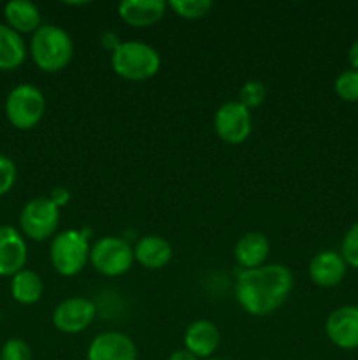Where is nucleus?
<instances>
[{"mask_svg":"<svg viewBox=\"0 0 358 360\" xmlns=\"http://www.w3.org/2000/svg\"><path fill=\"white\" fill-rule=\"evenodd\" d=\"M30 55L35 65L44 72H58L65 69L74 56L70 35L56 25H42L32 34Z\"/></svg>","mask_w":358,"mask_h":360,"instance_id":"2","label":"nucleus"},{"mask_svg":"<svg viewBox=\"0 0 358 360\" xmlns=\"http://www.w3.org/2000/svg\"><path fill=\"white\" fill-rule=\"evenodd\" d=\"M133 259L144 269H161L171 262L172 246L161 236H144L137 241L135 248H133Z\"/></svg>","mask_w":358,"mask_h":360,"instance_id":"16","label":"nucleus"},{"mask_svg":"<svg viewBox=\"0 0 358 360\" xmlns=\"http://www.w3.org/2000/svg\"><path fill=\"white\" fill-rule=\"evenodd\" d=\"M207 360H223V359H207Z\"/></svg>","mask_w":358,"mask_h":360,"instance_id":"31","label":"nucleus"},{"mask_svg":"<svg viewBox=\"0 0 358 360\" xmlns=\"http://www.w3.org/2000/svg\"><path fill=\"white\" fill-rule=\"evenodd\" d=\"M28 248L23 236L11 225H0V276H14L25 269Z\"/></svg>","mask_w":358,"mask_h":360,"instance_id":"11","label":"nucleus"},{"mask_svg":"<svg viewBox=\"0 0 358 360\" xmlns=\"http://www.w3.org/2000/svg\"><path fill=\"white\" fill-rule=\"evenodd\" d=\"M340 255L350 267L358 269V221L351 225L340 245Z\"/></svg>","mask_w":358,"mask_h":360,"instance_id":"24","label":"nucleus"},{"mask_svg":"<svg viewBox=\"0 0 358 360\" xmlns=\"http://www.w3.org/2000/svg\"><path fill=\"white\" fill-rule=\"evenodd\" d=\"M293 276L281 264H265L256 269H244L237 278L235 297L246 313L267 316L277 311L290 297Z\"/></svg>","mask_w":358,"mask_h":360,"instance_id":"1","label":"nucleus"},{"mask_svg":"<svg viewBox=\"0 0 358 360\" xmlns=\"http://www.w3.org/2000/svg\"><path fill=\"white\" fill-rule=\"evenodd\" d=\"M97 316V306L90 299L70 297L60 302L53 311V326L65 334L86 330Z\"/></svg>","mask_w":358,"mask_h":360,"instance_id":"9","label":"nucleus"},{"mask_svg":"<svg viewBox=\"0 0 358 360\" xmlns=\"http://www.w3.org/2000/svg\"><path fill=\"white\" fill-rule=\"evenodd\" d=\"M27 58L23 37L7 25L0 23V70H14Z\"/></svg>","mask_w":358,"mask_h":360,"instance_id":"19","label":"nucleus"},{"mask_svg":"<svg viewBox=\"0 0 358 360\" xmlns=\"http://www.w3.org/2000/svg\"><path fill=\"white\" fill-rule=\"evenodd\" d=\"M347 60H350V65L353 70H358V41H354L351 44L350 51H347Z\"/></svg>","mask_w":358,"mask_h":360,"instance_id":"29","label":"nucleus"},{"mask_svg":"<svg viewBox=\"0 0 358 360\" xmlns=\"http://www.w3.org/2000/svg\"><path fill=\"white\" fill-rule=\"evenodd\" d=\"M86 360H137V347L126 334L102 333L90 343Z\"/></svg>","mask_w":358,"mask_h":360,"instance_id":"12","label":"nucleus"},{"mask_svg":"<svg viewBox=\"0 0 358 360\" xmlns=\"http://www.w3.org/2000/svg\"><path fill=\"white\" fill-rule=\"evenodd\" d=\"M346 271L347 264L344 262L343 255L333 250L316 253L309 264V276L312 283L323 288L337 287L346 276Z\"/></svg>","mask_w":358,"mask_h":360,"instance_id":"13","label":"nucleus"},{"mask_svg":"<svg viewBox=\"0 0 358 360\" xmlns=\"http://www.w3.org/2000/svg\"><path fill=\"white\" fill-rule=\"evenodd\" d=\"M90 243L79 231H65L55 236L49 248L53 267L62 276H76L90 260Z\"/></svg>","mask_w":358,"mask_h":360,"instance_id":"5","label":"nucleus"},{"mask_svg":"<svg viewBox=\"0 0 358 360\" xmlns=\"http://www.w3.org/2000/svg\"><path fill=\"white\" fill-rule=\"evenodd\" d=\"M133 248L118 236L100 238L90 250V262L104 276H121L133 264Z\"/></svg>","mask_w":358,"mask_h":360,"instance_id":"7","label":"nucleus"},{"mask_svg":"<svg viewBox=\"0 0 358 360\" xmlns=\"http://www.w3.org/2000/svg\"><path fill=\"white\" fill-rule=\"evenodd\" d=\"M112 70L126 81H146L157 76L161 60L153 46L140 41H126L111 56Z\"/></svg>","mask_w":358,"mask_h":360,"instance_id":"3","label":"nucleus"},{"mask_svg":"<svg viewBox=\"0 0 358 360\" xmlns=\"http://www.w3.org/2000/svg\"><path fill=\"white\" fill-rule=\"evenodd\" d=\"M216 136L227 144H242L251 134V112L239 101L225 102L214 115Z\"/></svg>","mask_w":358,"mask_h":360,"instance_id":"8","label":"nucleus"},{"mask_svg":"<svg viewBox=\"0 0 358 360\" xmlns=\"http://www.w3.org/2000/svg\"><path fill=\"white\" fill-rule=\"evenodd\" d=\"M168 360H199V359H197L192 352H188L186 348H183V350H175Z\"/></svg>","mask_w":358,"mask_h":360,"instance_id":"30","label":"nucleus"},{"mask_svg":"<svg viewBox=\"0 0 358 360\" xmlns=\"http://www.w3.org/2000/svg\"><path fill=\"white\" fill-rule=\"evenodd\" d=\"M49 199H51L53 202L60 207V206H63V204L69 202V192H67L65 188H55Z\"/></svg>","mask_w":358,"mask_h":360,"instance_id":"27","label":"nucleus"},{"mask_svg":"<svg viewBox=\"0 0 358 360\" xmlns=\"http://www.w3.org/2000/svg\"><path fill=\"white\" fill-rule=\"evenodd\" d=\"M325 333L340 350L358 348V306H343L330 313L325 323Z\"/></svg>","mask_w":358,"mask_h":360,"instance_id":"10","label":"nucleus"},{"mask_svg":"<svg viewBox=\"0 0 358 360\" xmlns=\"http://www.w3.org/2000/svg\"><path fill=\"white\" fill-rule=\"evenodd\" d=\"M270 245L269 239L260 232H248L237 241L234 248L235 262L244 269H256V267L265 266V260L269 257Z\"/></svg>","mask_w":358,"mask_h":360,"instance_id":"17","label":"nucleus"},{"mask_svg":"<svg viewBox=\"0 0 358 360\" xmlns=\"http://www.w3.org/2000/svg\"><path fill=\"white\" fill-rule=\"evenodd\" d=\"M60 225V207L49 197L28 200L20 213V229L32 241H46Z\"/></svg>","mask_w":358,"mask_h":360,"instance_id":"6","label":"nucleus"},{"mask_svg":"<svg viewBox=\"0 0 358 360\" xmlns=\"http://www.w3.org/2000/svg\"><path fill=\"white\" fill-rule=\"evenodd\" d=\"M337 97L344 102H358V70H344L333 83Z\"/></svg>","mask_w":358,"mask_h":360,"instance_id":"22","label":"nucleus"},{"mask_svg":"<svg viewBox=\"0 0 358 360\" xmlns=\"http://www.w3.org/2000/svg\"><path fill=\"white\" fill-rule=\"evenodd\" d=\"M6 25L18 34H35L42 27L41 11L28 0H11L4 7Z\"/></svg>","mask_w":358,"mask_h":360,"instance_id":"18","label":"nucleus"},{"mask_svg":"<svg viewBox=\"0 0 358 360\" xmlns=\"http://www.w3.org/2000/svg\"><path fill=\"white\" fill-rule=\"evenodd\" d=\"M46 112V98L34 84H18L6 98V116L18 130H30L39 125Z\"/></svg>","mask_w":358,"mask_h":360,"instance_id":"4","label":"nucleus"},{"mask_svg":"<svg viewBox=\"0 0 358 360\" xmlns=\"http://www.w3.org/2000/svg\"><path fill=\"white\" fill-rule=\"evenodd\" d=\"M265 97L267 90L265 86H263L262 81H246V83L242 84L241 91H239V102H241L246 109H249V111L255 108H260V105L263 104V101H265Z\"/></svg>","mask_w":358,"mask_h":360,"instance_id":"23","label":"nucleus"},{"mask_svg":"<svg viewBox=\"0 0 358 360\" xmlns=\"http://www.w3.org/2000/svg\"><path fill=\"white\" fill-rule=\"evenodd\" d=\"M44 292V283L41 276L30 269H23L18 274H14L11 281V294L13 299L20 304H35L42 297Z\"/></svg>","mask_w":358,"mask_h":360,"instance_id":"20","label":"nucleus"},{"mask_svg":"<svg viewBox=\"0 0 358 360\" xmlns=\"http://www.w3.org/2000/svg\"><path fill=\"white\" fill-rule=\"evenodd\" d=\"M102 44H104V48L111 49V51L114 53L116 49L119 48V44H121V41H119L114 34H104V37H102Z\"/></svg>","mask_w":358,"mask_h":360,"instance_id":"28","label":"nucleus"},{"mask_svg":"<svg viewBox=\"0 0 358 360\" xmlns=\"http://www.w3.org/2000/svg\"><path fill=\"white\" fill-rule=\"evenodd\" d=\"M0 360H32V350L23 340L13 338L4 343L0 350Z\"/></svg>","mask_w":358,"mask_h":360,"instance_id":"25","label":"nucleus"},{"mask_svg":"<svg viewBox=\"0 0 358 360\" xmlns=\"http://www.w3.org/2000/svg\"><path fill=\"white\" fill-rule=\"evenodd\" d=\"M167 7L164 0H125L118 6V14L130 27L147 28L165 16Z\"/></svg>","mask_w":358,"mask_h":360,"instance_id":"14","label":"nucleus"},{"mask_svg":"<svg viewBox=\"0 0 358 360\" xmlns=\"http://www.w3.org/2000/svg\"><path fill=\"white\" fill-rule=\"evenodd\" d=\"M16 165L9 157L0 153V197L6 195L16 183Z\"/></svg>","mask_w":358,"mask_h":360,"instance_id":"26","label":"nucleus"},{"mask_svg":"<svg viewBox=\"0 0 358 360\" xmlns=\"http://www.w3.org/2000/svg\"><path fill=\"white\" fill-rule=\"evenodd\" d=\"M221 343L220 329L209 320L190 323L185 333V348L197 359H209Z\"/></svg>","mask_w":358,"mask_h":360,"instance_id":"15","label":"nucleus"},{"mask_svg":"<svg viewBox=\"0 0 358 360\" xmlns=\"http://www.w3.org/2000/svg\"><path fill=\"white\" fill-rule=\"evenodd\" d=\"M183 20H202L213 9L211 0H172L167 4Z\"/></svg>","mask_w":358,"mask_h":360,"instance_id":"21","label":"nucleus"}]
</instances>
